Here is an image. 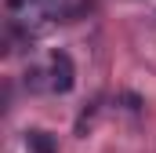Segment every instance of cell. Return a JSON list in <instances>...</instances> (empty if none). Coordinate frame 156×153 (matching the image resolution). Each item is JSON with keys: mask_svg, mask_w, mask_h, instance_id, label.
<instances>
[{"mask_svg": "<svg viewBox=\"0 0 156 153\" xmlns=\"http://www.w3.org/2000/svg\"><path fill=\"white\" fill-rule=\"evenodd\" d=\"M76 84V66L69 58V51H55L51 55V69H47V88L58 95H69Z\"/></svg>", "mask_w": 156, "mask_h": 153, "instance_id": "obj_1", "label": "cell"}, {"mask_svg": "<svg viewBox=\"0 0 156 153\" xmlns=\"http://www.w3.org/2000/svg\"><path fill=\"white\" fill-rule=\"evenodd\" d=\"M26 146H29L33 153H58L55 139H51L47 131H29V135H26Z\"/></svg>", "mask_w": 156, "mask_h": 153, "instance_id": "obj_2", "label": "cell"}]
</instances>
